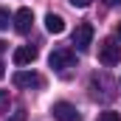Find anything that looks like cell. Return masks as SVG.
Segmentation results:
<instances>
[{"label": "cell", "mask_w": 121, "mask_h": 121, "mask_svg": "<svg viewBox=\"0 0 121 121\" xmlns=\"http://www.w3.org/2000/svg\"><path fill=\"white\" fill-rule=\"evenodd\" d=\"M45 28L51 31V34H62V31H65V20H62L59 14H54V11H51V14L45 17Z\"/></svg>", "instance_id": "8"}, {"label": "cell", "mask_w": 121, "mask_h": 121, "mask_svg": "<svg viewBox=\"0 0 121 121\" xmlns=\"http://www.w3.org/2000/svg\"><path fill=\"white\" fill-rule=\"evenodd\" d=\"M99 121H121V116H118V113H113V110H104V113L99 116Z\"/></svg>", "instance_id": "11"}, {"label": "cell", "mask_w": 121, "mask_h": 121, "mask_svg": "<svg viewBox=\"0 0 121 121\" xmlns=\"http://www.w3.org/2000/svg\"><path fill=\"white\" fill-rule=\"evenodd\" d=\"M99 59L104 62V65H118L121 62V45L116 39H104L99 45Z\"/></svg>", "instance_id": "1"}, {"label": "cell", "mask_w": 121, "mask_h": 121, "mask_svg": "<svg viewBox=\"0 0 121 121\" xmlns=\"http://www.w3.org/2000/svg\"><path fill=\"white\" fill-rule=\"evenodd\" d=\"M51 113H54L56 121H79V110H76L70 101H56V104L51 107Z\"/></svg>", "instance_id": "4"}, {"label": "cell", "mask_w": 121, "mask_h": 121, "mask_svg": "<svg viewBox=\"0 0 121 121\" xmlns=\"http://www.w3.org/2000/svg\"><path fill=\"white\" fill-rule=\"evenodd\" d=\"M34 59H37V48L34 45H23V48L14 51V65H20V68L23 65H31Z\"/></svg>", "instance_id": "7"}, {"label": "cell", "mask_w": 121, "mask_h": 121, "mask_svg": "<svg viewBox=\"0 0 121 121\" xmlns=\"http://www.w3.org/2000/svg\"><path fill=\"white\" fill-rule=\"evenodd\" d=\"M70 3H73V6H79V9H85V6H90L93 0H70Z\"/></svg>", "instance_id": "12"}, {"label": "cell", "mask_w": 121, "mask_h": 121, "mask_svg": "<svg viewBox=\"0 0 121 121\" xmlns=\"http://www.w3.org/2000/svg\"><path fill=\"white\" fill-rule=\"evenodd\" d=\"M31 26H34V11H31V9H20V11L14 14V28L20 31V34H28Z\"/></svg>", "instance_id": "6"}, {"label": "cell", "mask_w": 121, "mask_h": 121, "mask_svg": "<svg viewBox=\"0 0 121 121\" xmlns=\"http://www.w3.org/2000/svg\"><path fill=\"white\" fill-rule=\"evenodd\" d=\"M9 23H14V17H11L6 9H0V31H3V28H9Z\"/></svg>", "instance_id": "9"}, {"label": "cell", "mask_w": 121, "mask_h": 121, "mask_svg": "<svg viewBox=\"0 0 121 121\" xmlns=\"http://www.w3.org/2000/svg\"><path fill=\"white\" fill-rule=\"evenodd\" d=\"M76 62V54H73V48H56L51 56H48V65L54 68V70H65V68H70Z\"/></svg>", "instance_id": "2"}, {"label": "cell", "mask_w": 121, "mask_h": 121, "mask_svg": "<svg viewBox=\"0 0 121 121\" xmlns=\"http://www.w3.org/2000/svg\"><path fill=\"white\" fill-rule=\"evenodd\" d=\"M93 42V26L90 23H79L76 31H73V45L79 48V51H87Z\"/></svg>", "instance_id": "3"}, {"label": "cell", "mask_w": 121, "mask_h": 121, "mask_svg": "<svg viewBox=\"0 0 121 121\" xmlns=\"http://www.w3.org/2000/svg\"><path fill=\"white\" fill-rule=\"evenodd\" d=\"M116 34H118V37H121V23H118V26H116Z\"/></svg>", "instance_id": "17"}, {"label": "cell", "mask_w": 121, "mask_h": 121, "mask_svg": "<svg viewBox=\"0 0 121 121\" xmlns=\"http://www.w3.org/2000/svg\"><path fill=\"white\" fill-rule=\"evenodd\" d=\"M9 113V90H0V116Z\"/></svg>", "instance_id": "10"}, {"label": "cell", "mask_w": 121, "mask_h": 121, "mask_svg": "<svg viewBox=\"0 0 121 121\" xmlns=\"http://www.w3.org/2000/svg\"><path fill=\"white\" fill-rule=\"evenodd\" d=\"M104 3H107V6H118L121 0H104Z\"/></svg>", "instance_id": "14"}, {"label": "cell", "mask_w": 121, "mask_h": 121, "mask_svg": "<svg viewBox=\"0 0 121 121\" xmlns=\"http://www.w3.org/2000/svg\"><path fill=\"white\" fill-rule=\"evenodd\" d=\"M9 121H26V113H14V116H11Z\"/></svg>", "instance_id": "13"}, {"label": "cell", "mask_w": 121, "mask_h": 121, "mask_svg": "<svg viewBox=\"0 0 121 121\" xmlns=\"http://www.w3.org/2000/svg\"><path fill=\"white\" fill-rule=\"evenodd\" d=\"M3 76H6V70H3V62H0V79H3Z\"/></svg>", "instance_id": "16"}, {"label": "cell", "mask_w": 121, "mask_h": 121, "mask_svg": "<svg viewBox=\"0 0 121 121\" xmlns=\"http://www.w3.org/2000/svg\"><path fill=\"white\" fill-rule=\"evenodd\" d=\"M6 48H9V45H6V42H3V39H0V51H6Z\"/></svg>", "instance_id": "15"}, {"label": "cell", "mask_w": 121, "mask_h": 121, "mask_svg": "<svg viewBox=\"0 0 121 121\" xmlns=\"http://www.w3.org/2000/svg\"><path fill=\"white\" fill-rule=\"evenodd\" d=\"M11 82H14L17 87H42V76L34 73V70H17V73L11 76Z\"/></svg>", "instance_id": "5"}]
</instances>
